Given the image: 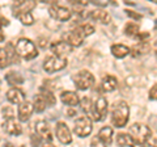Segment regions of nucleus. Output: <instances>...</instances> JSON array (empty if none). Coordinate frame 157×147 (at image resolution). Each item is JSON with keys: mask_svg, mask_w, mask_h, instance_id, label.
I'll list each match as a JSON object with an SVG mask.
<instances>
[{"mask_svg": "<svg viewBox=\"0 0 157 147\" xmlns=\"http://www.w3.org/2000/svg\"><path fill=\"white\" fill-rule=\"evenodd\" d=\"M90 18L94 21H98L101 24H109L110 22V14L107 13L105 9H96V11L90 12Z\"/></svg>", "mask_w": 157, "mask_h": 147, "instance_id": "18", "label": "nucleus"}, {"mask_svg": "<svg viewBox=\"0 0 157 147\" xmlns=\"http://www.w3.org/2000/svg\"><path fill=\"white\" fill-rule=\"evenodd\" d=\"M126 147H132V146H126Z\"/></svg>", "mask_w": 157, "mask_h": 147, "instance_id": "41", "label": "nucleus"}, {"mask_svg": "<svg viewBox=\"0 0 157 147\" xmlns=\"http://www.w3.org/2000/svg\"><path fill=\"white\" fill-rule=\"evenodd\" d=\"M149 50H151V46H149V43L145 42V41H141V42H139V43H136L134 47L130 49V51L132 53V55H135V57L148 54Z\"/></svg>", "mask_w": 157, "mask_h": 147, "instance_id": "21", "label": "nucleus"}, {"mask_svg": "<svg viewBox=\"0 0 157 147\" xmlns=\"http://www.w3.org/2000/svg\"><path fill=\"white\" fill-rule=\"evenodd\" d=\"M67 66V59L66 58H60V57H48L45 59V63H43V70L48 74L52 72H58L63 70Z\"/></svg>", "mask_w": 157, "mask_h": 147, "instance_id": "5", "label": "nucleus"}, {"mask_svg": "<svg viewBox=\"0 0 157 147\" xmlns=\"http://www.w3.org/2000/svg\"><path fill=\"white\" fill-rule=\"evenodd\" d=\"M141 147H155V146H152V145H148V143H145V145H143Z\"/></svg>", "mask_w": 157, "mask_h": 147, "instance_id": "38", "label": "nucleus"}, {"mask_svg": "<svg viewBox=\"0 0 157 147\" xmlns=\"http://www.w3.org/2000/svg\"><path fill=\"white\" fill-rule=\"evenodd\" d=\"M155 51H156V55H157V42H156V45H155Z\"/></svg>", "mask_w": 157, "mask_h": 147, "instance_id": "39", "label": "nucleus"}, {"mask_svg": "<svg viewBox=\"0 0 157 147\" xmlns=\"http://www.w3.org/2000/svg\"><path fill=\"white\" fill-rule=\"evenodd\" d=\"M16 51L21 58L26 61H30L33 58H36L38 55L37 47L36 45L28 38H20L16 43Z\"/></svg>", "mask_w": 157, "mask_h": 147, "instance_id": "3", "label": "nucleus"}, {"mask_svg": "<svg viewBox=\"0 0 157 147\" xmlns=\"http://www.w3.org/2000/svg\"><path fill=\"white\" fill-rule=\"evenodd\" d=\"M80 105H81V109L84 110L88 116L93 117V104H92V100L89 97H86V96L82 97L80 100Z\"/></svg>", "mask_w": 157, "mask_h": 147, "instance_id": "26", "label": "nucleus"}, {"mask_svg": "<svg viewBox=\"0 0 157 147\" xmlns=\"http://www.w3.org/2000/svg\"><path fill=\"white\" fill-rule=\"evenodd\" d=\"M34 7H36L34 2H17L12 8L13 14L17 17L18 14H22V13H30V11Z\"/></svg>", "mask_w": 157, "mask_h": 147, "instance_id": "14", "label": "nucleus"}, {"mask_svg": "<svg viewBox=\"0 0 157 147\" xmlns=\"http://www.w3.org/2000/svg\"><path fill=\"white\" fill-rule=\"evenodd\" d=\"M73 83H75L77 89L85 91L94 84V76H93L92 72H89V71L81 70L73 76Z\"/></svg>", "mask_w": 157, "mask_h": 147, "instance_id": "4", "label": "nucleus"}, {"mask_svg": "<svg viewBox=\"0 0 157 147\" xmlns=\"http://www.w3.org/2000/svg\"><path fill=\"white\" fill-rule=\"evenodd\" d=\"M33 112H34V106H33L32 102H29V101H24L22 104H20L18 110H17L18 120H20V121H22V122L28 121L29 118H30V116H32Z\"/></svg>", "mask_w": 157, "mask_h": 147, "instance_id": "12", "label": "nucleus"}, {"mask_svg": "<svg viewBox=\"0 0 157 147\" xmlns=\"http://www.w3.org/2000/svg\"><path fill=\"white\" fill-rule=\"evenodd\" d=\"M48 12H50V16L58 21H67V20H70V17H71L70 9L66 7H62V6H56V4L51 6L50 9H48Z\"/></svg>", "mask_w": 157, "mask_h": 147, "instance_id": "9", "label": "nucleus"}, {"mask_svg": "<svg viewBox=\"0 0 157 147\" xmlns=\"http://www.w3.org/2000/svg\"><path fill=\"white\" fill-rule=\"evenodd\" d=\"M110 50H111V54L115 58H124L127 54H130V47H127L124 45H121V43L113 45Z\"/></svg>", "mask_w": 157, "mask_h": 147, "instance_id": "22", "label": "nucleus"}, {"mask_svg": "<svg viewBox=\"0 0 157 147\" xmlns=\"http://www.w3.org/2000/svg\"><path fill=\"white\" fill-rule=\"evenodd\" d=\"M149 97L152 100H157V84H155L149 91Z\"/></svg>", "mask_w": 157, "mask_h": 147, "instance_id": "35", "label": "nucleus"}, {"mask_svg": "<svg viewBox=\"0 0 157 147\" xmlns=\"http://www.w3.org/2000/svg\"><path fill=\"white\" fill-rule=\"evenodd\" d=\"M50 49H51V51L55 54V57H60V58H66L67 54H70L72 51V46H70L64 41L54 42L50 46Z\"/></svg>", "mask_w": 157, "mask_h": 147, "instance_id": "11", "label": "nucleus"}, {"mask_svg": "<svg viewBox=\"0 0 157 147\" xmlns=\"http://www.w3.org/2000/svg\"><path fill=\"white\" fill-rule=\"evenodd\" d=\"M55 131H56L58 139L60 141L63 145H68V143H71V142H72L71 131H70L68 126L64 124V122H58L56 127H55Z\"/></svg>", "mask_w": 157, "mask_h": 147, "instance_id": "10", "label": "nucleus"}, {"mask_svg": "<svg viewBox=\"0 0 157 147\" xmlns=\"http://www.w3.org/2000/svg\"><path fill=\"white\" fill-rule=\"evenodd\" d=\"M60 100L63 101V104H66L68 106H76V105H78V102H80V99H78L77 93H75V92H72V91L62 92Z\"/></svg>", "mask_w": 157, "mask_h": 147, "instance_id": "17", "label": "nucleus"}, {"mask_svg": "<svg viewBox=\"0 0 157 147\" xmlns=\"http://www.w3.org/2000/svg\"><path fill=\"white\" fill-rule=\"evenodd\" d=\"M41 137H39L38 134H34V135H32V145L34 146V147H38L39 145H41Z\"/></svg>", "mask_w": 157, "mask_h": 147, "instance_id": "33", "label": "nucleus"}, {"mask_svg": "<svg viewBox=\"0 0 157 147\" xmlns=\"http://www.w3.org/2000/svg\"><path fill=\"white\" fill-rule=\"evenodd\" d=\"M124 33L127 36H137L139 34V25L136 22H128L124 28Z\"/></svg>", "mask_w": 157, "mask_h": 147, "instance_id": "28", "label": "nucleus"}, {"mask_svg": "<svg viewBox=\"0 0 157 147\" xmlns=\"http://www.w3.org/2000/svg\"><path fill=\"white\" fill-rule=\"evenodd\" d=\"M117 143L122 146V147H126V146H134L135 142L132 139V137L130 134H126V133H119L117 135Z\"/></svg>", "mask_w": 157, "mask_h": 147, "instance_id": "23", "label": "nucleus"}, {"mask_svg": "<svg viewBox=\"0 0 157 147\" xmlns=\"http://www.w3.org/2000/svg\"><path fill=\"white\" fill-rule=\"evenodd\" d=\"M3 114H4V117H6L7 120L13 118V109L9 105H6L3 108Z\"/></svg>", "mask_w": 157, "mask_h": 147, "instance_id": "32", "label": "nucleus"}, {"mask_svg": "<svg viewBox=\"0 0 157 147\" xmlns=\"http://www.w3.org/2000/svg\"><path fill=\"white\" fill-rule=\"evenodd\" d=\"M33 106H34V110L38 112V113H41V112H43L47 108V104L45 99L41 96V93H38L36 97H34V102H33Z\"/></svg>", "mask_w": 157, "mask_h": 147, "instance_id": "25", "label": "nucleus"}, {"mask_svg": "<svg viewBox=\"0 0 157 147\" xmlns=\"http://www.w3.org/2000/svg\"><path fill=\"white\" fill-rule=\"evenodd\" d=\"M41 96L45 99V101H46V104H47V106H52L54 104H55V96L52 95V92H50V91H42L41 92Z\"/></svg>", "mask_w": 157, "mask_h": 147, "instance_id": "29", "label": "nucleus"}, {"mask_svg": "<svg viewBox=\"0 0 157 147\" xmlns=\"http://www.w3.org/2000/svg\"><path fill=\"white\" fill-rule=\"evenodd\" d=\"M155 147H157V141H155Z\"/></svg>", "mask_w": 157, "mask_h": 147, "instance_id": "40", "label": "nucleus"}, {"mask_svg": "<svg viewBox=\"0 0 157 147\" xmlns=\"http://www.w3.org/2000/svg\"><path fill=\"white\" fill-rule=\"evenodd\" d=\"M92 121L89 117L82 116L78 117V118L75 121V127H73V131L75 134L78 137H88L92 133Z\"/></svg>", "mask_w": 157, "mask_h": 147, "instance_id": "7", "label": "nucleus"}, {"mask_svg": "<svg viewBox=\"0 0 157 147\" xmlns=\"http://www.w3.org/2000/svg\"><path fill=\"white\" fill-rule=\"evenodd\" d=\"M3 127H4V131L8 133L9 135H20L22 133L21 125H20L14 118L6 120V122L3 124Z\"/></svg>", "mask_w": 157, "mask_h": 147, "instance_id": "13", "label": "nucleus"}, {"mask_svg": "<svg viewBox=\"0 0 157 147\" xmlns=\"http://www.w3.org/2000/svg\"><path fill=\"white\" fill-rule=\"evenodd\" d=\"M130 116V108L126 101H117L111 106V124L115 127H123Z\"/></svg>", "mask_w": 157, "mask_h": 147, "instance_id": "1", "label": "nucleus"}, {"mask_svg": "<svg viewBox=\"0 0 157 147\" xmlns=\"http://www.w3.org/2000/svg\"><path fill=\"white\" fill-rule=\"evenodd\" d=\"M107 113V101L104 96H100L93 105V117L94 121H104Z\"/></svg>", "mask_w": 157, "mask_h": 147, "instance_id": "8", "label": "nucleus"}, {"mask_svg": "<svg viewBox=\"0 0 157 147\" xmlns=\"http://www.w3.org/2000/svg\"><path fill=\"white\" fill-rule=\"evenodd\" d=\"M13 62V58H12V54H9L7 49H3L0 47V67L4 68L9 66V63Z\"/></svg>", "mask_w": 157, "mask_h": 147, "instance_id": "24", "label": "nucleus"}, {"mask_svg": "<svg viewBox=\"0 0 157 147\" xmlns=\"http://www.w3.org/2000/svg\"><path fill=\"white\" fill-rule=\"evenodd\" d=\"M90 147H106V145H104V143H102V142L96 137V138H93V139H92V142H90Z\"/></svg>", "mask_w": 157, "mask_h": 147, "instance_id": "34", "label": "nucleus"}, {"mask_svg": "<svg viewBox=\"0 0 157 147\" xmlns=\"http://www.w3.org/2000/svg\"><path fill=\"white\" fill-rule=\"evenodd\" d=\"M118 85V81L114 76H110V75H106L104 79H102L101 83V89L104 92H113L117 88Z\"/></svg>", "mask_w": 157, "mask_h": 147, "instance_id": "20", "label": "nucleus"}, {"mask_svg": "<svg viewBox=\"0 0 157 147\" xmlns=\"http://www.w3.org/2000/svg\"><path fill=\"white\" fill-rule=\"evenodd\" d=\"M81 29H82V33L85 34V37L90 36V34L94 33V26L90 25V24H84V25L81 26Z\"/></svg>", "mask_w": 157, "mask_h": 147, "instance_id": "31", "label": "nucleus"}, {"mask_svg": "<svg viewBox=\"0 0 157 147\" xmlns=\"http://www.w3.org/2000/svg\"><path fill=\"white\" fill-rule=\"evenodd\" d=\"M7 99L11 101L12 104H18L20 105V104H22V102L25 101V95H24V92L21 89L13 87L7 92Z\"/></svg>", "mask_w": 157, "mask_h": 147, "instance_id": "15", "label": "nucleus"}, {"mask_svg": "<svg viewBox=\"0 0 157 147\" xmlns=\"http://www.w3.org/2000/svg\"><path fill=\"white\" fill-rule=\"evenodd\" d=\"M6 80L8 81L9 85H20L24 81L22 76L18 75V74H16V72H9V74H7Z\"/></svg>", "mask_w": 157, "mask_h": 147, "instance_id": "27", "label": "nucleus"}, {"mask_svg": "<svg viewBox=\"0 0 157 147\" xmlns=\"http://www.w3.org/2000/svg\"><path fill=\"white\" fill-rule=\"evenodd\" d=\"M84 38H85V34L82 33V29L81 26L75 28L73 30L70 32H66L63 34V41L66 43H68L70 46H80L82 42H84Z\"/></svg>", "mask_w": 157, "mask_h": 147, "instance_id": "6", "label": "nucleus"}, {"mask_svg": "<svg viewBox=\"0 0 157 147\" xmlns=\"http://www.w3.org/2000/svg\"><path fill=\"white\" fill-rule=\"evenodd\" d=\"M36 131H37V134L41 137L42 139H46L48 142H51L52 135L50 133V127H48L47 122H45V121L37 122V124H36Z\"/></svg>", "mask_w": 157, "mask_h": 147, "instance_id": "16", "label": "nucleus"}, {"mask_svg": "<svg viewBox=\"0 0 157 147\" xmlns=\"http://www.w3.org/2000/svg\"><path fill=\"white\" fill-rule=\"evenodd\" d=\"M20 147H25V146H20Z\"/></svg>", "mask_w": 157, "mask_h": 147, "instance_id": "42", "label": "nucleus"}, {"mask_svg": "<svg viewBox=\"0 0 157 147\" xmlns=\"http://www.w3.org/2000/svg\"><path fill=\"white\" fill-rule=\"evenodd\" d=\"M17 18L21 21L24 25H32L34 22V17L32 13H22V14H18Z\"/></svg>", "mask_w": 157, "mask_h": 147, "instance_id": "30", "label": "nucleus"}, {"mask_svg": "<svg viewBox=\"0 0 157 147\" xmlns=\"http://www.w3.org/2000/svg\"><path fill=\"white\" fill-rule=\"evenodd\" d=\"M3 41H4V33H3L2 26H0V42H3Z\"/></svg>", "mask_w": 157, "mask_h": 147, "instance_id": "37", "label": "nucleus"}, {"mask_svg": "<svg viewBox=\"0 0 157 147\" xmlns=\"http://www.w3.org/2000/svg\"><path fill=\"white\" fill-rule=\"evenodd\" d=\"M97 138L100 139L104 145H111V141H113V129H111L110 126H104L100 131H98Z\"/></svg>", "mask_w": 157, "mask_h": 147, "instance_id": "19", "label": "nucleus"}, {"mask_svg": "<svg viewBox=\"0 0 157 147\" xmlns=\"http://www.w3.org/2000/svg\"><path fill=\"white\" fill-rule=\"evenodd\" d=\"M130 135L132 137L135 143H139L143 146L145 143H148V141L152 138V131L147 125L136 122V124H134L130 127Z\"/></svg>", "mask_w": 157, "mask_h": 147, "instance_id": "2", "label": "nucleus"}, {"mask_svg": "<svg viewBox=\"0 0 157 147\" xmlns=\"http://www.w3.org/2000/svg\"><path fill=\"white\" fill-rule=\"evenodd\" d=\"M41 147H55V146H54L51 142H46V143H43Z\"/></svg>", "mask_w": 157, "mask_h": 147, "instance_id": "36", "label": "nucleus"}]
</instances>
